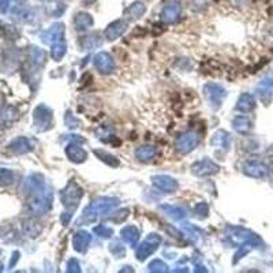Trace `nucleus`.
Wrapping results in <instances>:
<instances>
[{
	"label": "nucleus",
	"mask_w": 273,
	"mask_h": 273,
	"mask_svg": "<svg viewBox=\"0 0 273 273\" xmlns=\"http://www.w3.org/2000/svg\"><path fill=\"white\" fill-rule=\"evenodd\" d=\"M118 204H119L118 200H113V198H100L84 211V219L93 221V220L99 219L100 216L105 215L111 209H113Z\"/></svg>",
	"instance_id": "1"
},
{
	"label": "nucleus",
	"mask_w": 273,
	"mask_h": 273,
	"mask_svg": "<svg viewBox=\"0 0 273 273\" xmlns=\"http://www.w3.org/2000/svg\"><path fill=\"white\" fill-rule=\"evenodd\" d=\"M200 143V135L197 133H186V134L180 135L179 138L176 139V149L180 153H188L191 152L192 149Z\"/></svg>",
	"instance_id": "2"
},
{
	"label": "nucleus",
	"mask_w": 273,
	"mask_h": 273,
	"mask_svg": "<svg viewBox=\"0 0 273 273\" xmlns=\"http://www.w3.org/2000/svg\"><path fill=\"white\" fill-rule=\"evenodd\" d=\"M257 94L265 105L272 101L273 96V74H269L257 86Z\"/></svg>",
	"instance_id": "3"
},
{
	"label": "nucleus",
	"mask_w": 273,
	"mask_h": 273,
	"mask_svg": "<svg viewBox=\"0 0 273 273\" xmlns=\"http://www.w3.org/2000/svg\"><path fill=\"white\" fill-rule=\"evenodd\" d=\"M243 172L255 179H261L268 175V167L261 162H246L243 164Z\"/></svg>",
	"instance_id": "4"
},
{
	"label": "nucleus",
	"mask_w": 273,
	"mask_h": 273,
	"mask_svg": "<svg viewBox=\"0 0 273 273\" xmlns=\"http://www.w3.org/2000/svg\"><path fill=\"white\" fill-rule=\"evenodd\" d=\"M82 197V190L81 187H78L75 183H71L68 186L64 191L62 192V200L63 204L66 206H72L75 208L76 204L80 202Z\"/></svg>",
	"instance_id": "5"
},
{
	"label": "nucleus",
	"mask_w": 273,
	"mask_h": 273,
	"mask_svg": "<svg viewBox=\"0 0 273 273\" xmlns=\"http://www.w3.org/2000/svg\"><path fill=\"white\" fill-rule=\"evenodd\" d=\"M159 243H160V238L159 237H154V235H153V237H148V239L137 249V257H138V260H143V258H146L148 255L153 254V253L156 251Z\"/></svg>",
	"instance_id": "6"
},
{
	"label": "nucleus",
	"mask_w": 273,
	"mask_h": 273,
	"mask_svg": "<svg viewBox=\"0 0 273 273\" xmlns=\"http://www.w3.org/2000/svg\"><path fill=\"white\" fill-rule=\"evenodd\" d=\"M191 170L192 172L198 175V176H206V175L216 174V172L219 171V166L215 164L213 162H211V160L205 159V160L196 163V164L191 167Z\"/></svg>",
	"instance_id": "7"
},
{
	"label": "nucleus",
	"mask_w": 273,
	"mask_h": 273,
	"mask_svg": "<svg viewBox=\"0 0 273 273\" xmlns=\"http://www.w3.org/2000/svg\"><path fill=\"white\" fill-rule=\"evenodd\" d=\"M94 64L97 70H100V72L103 74H109L112 72V70L115 68V63H113V59L111 58V55L107 54V52H101L96 58H94Z\"/></svg>",
	"instance_id": "8"
},
{
	"label": "nucleus",
	"mask_w": 273,
	"mask_h": 273,
	"mask_svg": "<svg viewBox=\"0 0 273 273\" xmlns=\"http://www.w3.org/2000/svg\"><path fill=\"white\" fill-rule=\"evenodd\" d=\"M51 121H52V113L48 108L45 105H40V107L36 108L34 111V123L36 126L41 127V129H45L51 125Z\"/></svg>",
	"instance_id": "9"
},
{
	"label": "nucleus",
	"mask_w": 273,
	"mask_h": 273,
	"mask_svg": "<svg viewBox=\"0 0 273 273\" xmlns=\"http://www.w3.org/2000/svg\"><path fill=\"white\" fill-rule=\"evenodd\" d=\"M153 183L160 190H164V191L168 192L175 191L178 188V182L172 179L171 176H167V175H157V176H154L153 178Z\"/></svg>",
	"instance_id": "10"
},
{
	"label": "nucleus",
	"mask_w": 273,
	"mask_h": 273,
	"mask_svg": "<svg viewBox=\"0 0 273 273\" xmlns=\"http://www.w3.org/2000/svg\"><path fill=\"white\" fill-rule=\"evenodd\" d=\"M63 37H64V26L62 23H58L45 33L43 40L48 44H58V43H63Z\"/></svg>",
	"instance_id": "11"
},
{
	"label": "nucleus",
	"mask_w": 273,
	"mask_h": 273,
	"mask_svg": "<svg viewBox=\"0 0 273 273\" xmlns=\"http://www.w3.org/2000/svg\"><path fill=\"white\" fill-rule=\"evenodd\" d=\"M180 6L178 3H170V5H167L162 11V18L164 22L167 23H174L178 21L180 15Z\"/></svg>",
	"instance_id": "12"
},
{
	"label": "nucleus",
	"mask_w": 273,
	"mask_h": 273,
	"mask_svg": "<svg viewBox=\"0 0 273 273\" xmlns=\"http://www.w3.org/2000/svg\"><path fill=\"white\" fill-rule=\"evenodd\" d=\"M145 13H146V6L143 5L142 2H135L125 10L123 17L129 21H134V19L141 18Z\"/></svg>",
	"instance_id": "13"
},
{
	"label": "nucleus",
	"mask_w": 273,
	"mask_h": 273,
	"mask_svg": "<svg viewBox=\"0 0 273 273\" xmlns=\"http://www.w3.org/2000/svg\"><path fill=\"white\" fill-rule=\"evenodd\" d=\"M126 27H127V23L122 19H118L105 29V37L108 40H116L118 37H121L125 33Z\"/></svg>",
	"instance_id": "14"
},
{
	"label": "nucleus",
	"mask_w": 273,
	"mask_h": 273,
	"mask_svg": "<svg viewBox=\"0 0 273 273\" xmlns=\"http://www.w3.org/2000/svg\"><path fill=\"white\" fill-rule=\"evenodd\" d=\"M204 93H205L206 97H208L209 101H212V103H220V100L225 96L223 88L216 85V84H208V85L204 88Z\"/></svg>",
	"instance_id": "15"
},
{
	"label": "nucleus",
	"mask_w": 273,
	"mask_h": 273,
	"mask_svg": "<svg viewBox=\"0 0 273 273\" xmlns=\"http://www.w3.org/2000/svg\"><path fill=\"white\" fill-rule=\"evenodd\" d=\"M232 125L233 129L241 134H247L253 129V122L246 115H239V116L235 118L232 121Z\"/></svg>",
	"instance_id": "16"
},
{
	"label": "nucleus",
	"mask_w": 273,
	"mask_h": 273,
	"mask_svg": "<svg viewBox=\"0 0 273 273\" xmlns=\"http://www.w3.org/2000/svg\"><path fill=\"white\" fill-rule=\"evenodd\" d=\"M255 108L254 96L250 93H243L237 103V109L241 112H250Z\"/></svg>",
	"instance_id": "17"
},
{
	"label": "nucleus",
	"mask_w": 273,
	"mask_h": 273,
	"mask_svg": "<svg viewBox=\"0 0 273 273\" xmlns=\"http://www.w3.org/2000/svg\"><path fill=\"white\" fill-rule=\"evenodd\" d=\"M66 153H67V156L70 157V160L74 163L85 162V159L88 157V153H86L80 145H75V143L68 145Z\"/></svg>",
	"instance_id": "18"
},
{
	"label": "nucleus",
	"mask_w": 273,
	"mask_h": 273,
	"mask_svg": "<svg viewBox=\"0 0 273 273\" xmlns=\"http://www.w3.org/2000/svg\"><path fill=\"white\" fill-rule=\"evenodd\" d=\"M10 150H13L17 154H22V153H27L29 150H31V145L29 139L25 138V137H19L10 143Z\"/></svg>",
	"instance_id": "19"
},
{
	"label": "nucleus",
	"mask_w": 273,
	"mask_h": 273,
	"mask_svg": "<svg viewBox=\"0 0 273 273\" xmlns=\"http://www.w3.org/2000/svg\"><path fill=\"white\" fill-rule=\"evenodd\" d=\"M75 27L76 30H88L92 25H93V18H92V15L88 13H80L76 14L75 17Z\"/></svg>",
	"instance_id": "20"
},
{
	"label": "nucleus",
	"mask_w": 273,
	"mask_h": 273,
	"mask_svg": "<svg viewBox=\"0 0 273 273\" xmlns=\"http://www.w3.org/2000/svg\"><path fill=\"white\" fill-rule=\"evenodd\" d=\"M90 243V233L81 231V232L75 233L74 237V247L78 251H85L86 247L89 246Z\"/></svg>",
	"instance_id": "21"
},
{
	"label": "nucleus",
	"mask_w": 273,
	"mask_h": 273,
	"mask_svg": "<svg viewBox=\"0 0 273 273\" xmlns=\"http://www.w3.org/2000/svg\"><path fill=\"white\" fill-rule=\"evenodd\" d=\"M138 229L133 227V225H129V227H126L125 229H122V239H123L125 242L130 243V245H135L137 241H138Z\"/></svg>",
	"instance_id": "22"
},
{
	"label": "nucleus",
	"mask_w": 273,
	"mask_h": 273,
	"mask_svg": "<svg viewBox=\"0 0 273 273\" xmlns=\"http://www.w3.org/2000/svg\"><path fill=\"white\" fill-rule=\"evenodd\" d=\"M229 141H231V139H229L228 133H225V131H217V133L213 135L211 143L212 145H215V146H221V148L224 149H228Z\"/></svg>",
	"instance_id": "23"
},
{
	"label": "nucleus",
	"mask_w": 273,
	"mask_h": 273,
	"mask_svg": "<svg viewBox=\"0 0 273 273\" xmlns=\"http://www.w3.org/2000/svg\"><path fill=\"white\" fill-rule=\"evenodd\" d=\"M156 148L154 146H149V145H146V146H141V148L135 152V156H137V159H139V160H142V162H148V160H152L153 157L156 156Z\"/></svg>",
	"instance_id": "24"
},
{
	"label": "nucleus",
	"mask_w": 273,
	"mask_h": 273,
	"mask_svg": "<svg viewBox=\"0 0 273 273\" xmlns=\"http://www.w3.org/2000/svg\"><path fill=\"white\" fill-rule=\"evenodd\" d=\"M41 225L36 223L34 220H27L23 223V232L29 235V237H37L41 232Z\"/></svg>",
	"instance_id": "25"
},
{
	"label": "nucleus",
	"mask_w": 273,
	"mask_h": 273,
	"mask_svg": "<svg viewBox=\"0 0 273 273\" xmlns=\"http://www.w3.org/2000/svg\"><path fill=\"white\" fill-rule=\"evenodd\" d=\"M101 44V41L99 40L97 34H90V36L82 37L81 47L84 50H93L96 47H99Z\"/></svg>",
	"instance_id": "26"
},
{
	"label": "nucleus",
	"mask_w": 273,
	"mask_h": 273,
	"mask_svg": "<svg viewBox=\"0 0 273 273\" xmlns=\"http://www.w3.org/2000/svg\"><path fill=\"white\" fill-rule=\"evenodd\" d=\"M17 115H18V112L15 111V108L7 107L0 112V125H7L10 122H13Z\"/></svg>",
	"instance_id": "27"
},
{
	"label": "nucleus",
	"mask_w": 273,
	"mask_h": 273,
	"mask_svg": "<svg viewBox=\"0 0 273 273\" xmlns=\"http://www.w3.org/2000/svg\"><path fill=\"white\" fill-rule=\"evenodd\" d=\"M163 209H166V212L171 217H174L175 220H179L183 219L184 216H186V211L182 209V208H178V206H163Z\"/></svg>",
	"instance_id": "28"
},
{
	"label": "nucleus",
	"mask_w": 273,
	"mask_h": 273,
	"mask_svg": "<svg viewBox=\"0 0 273 273\" xmlns=\"http://www.w3.org/2000/svg\"><path fill=\"white\" fill-rule=\"evenodd\" d=\"M14 175L10 170L6 168H0V186H9L13 183Z\"/></svg>",
	"instance_id": "29"
},
{
	"label": "nucleus",
	"mask_w": 273,
	"mask_h": 273,
	"mask_svg": "<svg viewBox=\"0 0 273 273\" xmlns=\"http://www.w3.org/2000/svg\"><path fill=\"white\" fill-rule=\"evenodd\" d=\"M66 54V45L63 43H58V44H54V50H52V58L55 60H60V59L64 56Z\"/></svg>",
	"instance_id": "30"
},
{
	"label": "nucleus",
	"mask_w": 273,
	"mask_h": 273,
	"mask_svg": "<svg viewBox=\"0 0 273 273\" xmlns=\"http://www.w3.org/2000/svg\"><path fill=\"white\" fill-rule=\"evenodd\" d=\"M96 154L100 156V159H101L103 162L107 163L108 166H113V167L119 166V162H118L116 159H115L113 156H111V154H108L107 152H100V150H96Z\"/></svg>",
	"instance_id": "31"
},
{
	"label": "nucleus",
	"mask_w": 273,
	"mask_h": 273,
	"mask_svg": "<svg viewBox=\"0 0 273 273\" xmlns=\"http://www.w3.org/2000/svg\"><path fill=\"white\" fill-rule=\"evenodd\" d=\"M149 268H150V270H156V272H166L167 265L164 264L163 261L156 260V261H153L152 264L149 265Z\"/></svg>",
	"instance_id": "32"
},
{
	"label": "nucleus",
	"mask_w": 273,
	"mask_h": 273,
	"mask_svg": "<svg viewBox=\"0 0 273 273\" xmlns=\"http://www.w3.org/2000/svg\"><path fill=\"white\" fill-rule=\"evenodd\" d=\"M94 232L100 233V237L108 238L112 233V229L108 228L107 225H100V227H97V228H94Z\"/></svg>",
	"instance_id": "33"
},
{
	"label": "nucleus",
	"mask_w": 273,
	"mask_h": 273,
	"mask_svg": "<svg viewBox=\"0 0 273 273\" xmlns=\"http://www.w3.org/2000/svg\"><path fill=\"white\" fill-rule=\"evenodd\" d=\"M68 270L70 272H80V264L76 262V260H71L68 262Z\"/></svg>",
	"instance_id": "34"
},
{
	"label": "nucleus",
	"mask_w": 273,
	"mask_h": 273,
	"mask_svg": "<svg viewBox=\"0 0 273 273\" xmlns=\"http://www.w3.org/2000/svg\"><path fill=\"white\" fill-rule=\"evenodd\" d=\"M94 2H97V0H84V3H85V5H92V3H94Z\"/></svg>",
	"instance_id": "35"
},
{
	"label": "nucleus",
	"mask_w": 273,
	"mask_h": 273,
	"mask_svg": "<svg viewBox=\"0 0 273 273\" xmlns=\"http://www.w3.org/2000/svg\"><path fill=\"white\" fill-rule=\"evenodd\" d=\"M270 152H272V153H273V149H272V150H270ZM272 157H273V156H272Z\"/></svg>",
	"instance_id": "36"
}]
</instances>
